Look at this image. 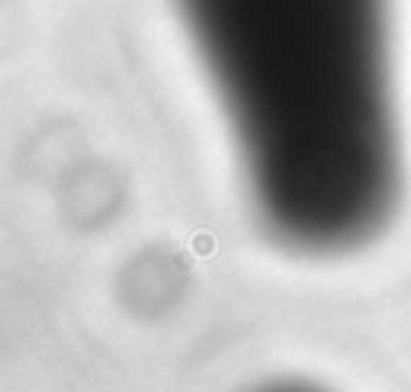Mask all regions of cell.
<instances>
[{"mask_svg": "<svg viewBox=\"0 0 411 392\" xmlns=\"http://www.w3.org/2000/svg\"><path fill=\"white\" fill-rule=\"evenodd\" d=\"M257 222L299 254L376 238L402 190L389 0H174Z\"/></svg>", "mask_w": 411, "mask_h": 392, "instance_id": "cell-1", "label": "cell"}]
</instances>
